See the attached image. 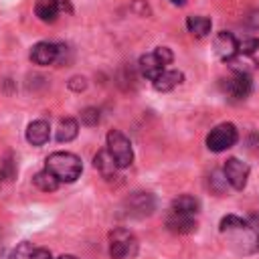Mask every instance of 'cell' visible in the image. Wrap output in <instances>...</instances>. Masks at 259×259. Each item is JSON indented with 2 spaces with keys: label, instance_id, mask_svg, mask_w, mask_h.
<instances>
[{
  "label": "cell",
  "instance_id": "1",
  "mask_svg": "<svg viewBox=\"0 0 259 259\" xmlns=\"http://www.w3.org/2000/svg\"><path fill=\"white\" fill-rule=\"evenodd\" d=\"M221 233L227 237L229 245L237 251V253H253L259 249V237L253 233L251 225L247 219H241L237 214H227L221 221Z\"/></svg>",
  "mask_w": 259,
  "mask_h": 259
},
{
  "label": "cell",
  "instance_id": "2",
  "mask_svg": "<svg viewBox=\"0 0 259 259\" xmlns=\"http://www.w3.org/2000/svg\"><path fill=\"white\" fill-rule=\"evenodd\" d=\"M45 166V170H49L59 182H75L83 172L81 160L71 152H53Z\"/></svg>",
  "mask_w": 259,
  "mask_h": 259
},
{
  "label": "cell",
  "instance_id": "3",
  "mask_svg": "<svg viewBox=\"0 0 259 259\" xmlns=\"http://www.w3.org/2000/svg\"><path fill=\"white\" fill-rule=\"evenodd\" d=\"M138 253V239L127 229H113L109 233V255L111 259H132Z\"/></svg>",
  "mask_w": 259,
  "mask_h": 259
},
{
  "label": "cell",
  "instance_id": "4",
  "mask_svg": "<svg viewBox=\"0 0 259 259\" xmlns=\"http://www.w3.org/2000/svg\"><path fill=\"white\" fill-rule=\"evenodd\" d=\"M239 140V132L233 123H219L217 127H212L206 136V148L210 152H225L229 148H233Z\"/></svg>",
  "mask_w": 259,
  "mask_h": 259
},
{
  "label": "cell",
  "instance_id": "5",
  "mask_svg": "<svg viewBox=\"0 0 259 259\" xmlns=\"http://www.w3.org/2000/svg\"><path fill=\"white\" fill-rule=\"evenodd\" d=\"M107 152L111 154V158L115 160L117 168H125L132 164L134 160V150L130 140L119 132V130H111L107 134Z\"/></svg>",
  "mask_w": 259,
  "mask_h": 259
},
{
  "label": "cell",
  "instance_id": "6",
  "mask_svg": "<svg viewBox=\"0 0 259 259\" xmlns=\"http://www.w3.org/2000/svg\"><path fill=\"white\" fill-rule=\"evenodd\" d=\"M123 206H125V212H127L130 217L142 219V217H148V214L154 212V208H156V198H154L150 192H134V194H130V196L125 198Z\"/></svg>",
  "mask_w": 259,
  "mask_h": 259
},
{
  "label": "cell",
  "instance_id": "7",
  "mask_svg": "<svg viewBox=\"0 0 259 259\" xmlns=\"http://www.w3.org/2000/svg\"><path fill=\"white\" fill-rule=\"evenodd\" d=\"M223 176H225V180H227L235 190H243V188L247 186L249 166H247L245 162H241L239 158H229V160L225 162Z\"/></svg>",
  "mask_w": 259,
  "mask_h": 259
},
{
  "label": "cell",
  "instance_id": "8",
  "mask_svg": "<svg viewBox=\"0 0 259 259\" xmlns=\"http://www.w3.org/2000/svg\"><path fill=\"white\" fill-rule=\"evenodd\" d=\"M225 91L231 99L241 101V99L249 97V93L253 91V81L249 75H235L233 79L225 81Z\"/></svg>",
  "mask_w": 259,
  "mask_h": 259
},
{
  "label": "cell",
  "instance_id": "9",
  "mask_svg": "<svg viewBox=\"0 0 259 259\" xmlns=\"http://www.w3.org/2000/svg\"><path fill=\"white\" fill-rule=\"evenodd\" d=\"M57 55H59V47L53 45V42H47V40H40L32 47L30 51V61L34 65H53L57 63Z\"/></svg>",
  "mask_w": 259,
  "mask_h": 259
},
{
  "label": "cell",
  "instance_id": "10",
  "mask_svg": "<svg viewBox=\"0 0 259 259\" xmlns=\"http://www.w3.org/2000/svg\"><path fill=\"white\" fill-rule=\"evenodd\" d=\"M166 227H168V231H172L176 235H186V233H192L196 229V221L190 214L168 210V214H166Z\"/></svg>",
  "mask_w": 259,
  "mask_h": 259
},
{
  "label": "cell",
  "instance_id": "11",
  "mask_svg": "<svg viewBox=\"0 0 259 259\" xmlns=\"http://www.w3.org/2000/svg\"><path fill=\"white\" fill-rule=\"evenodd\" d=\"M214 53L227 63L229 59H233L237 55V38L227 32V30H221L217 36H214Z\"/></svg>",
  "mask_w": 259,
  "mask_h": 259
},
{
  "label": "cell",
  "instance_id": "12",
  "mask_svg": "<svg viewBox=\"0 0 259 259\" xmlns=\"http://www.w3.org/2000/svg\"><path fill=\"white\" fill-rule=\"evenodd\" d=\"M49 138H51V127H49V123L45 119H36L32 123H28V127H26V140H28V144H32V146H45L49 142Z\"/></svg>",
  "mask_w": 259,
  "mask_h": 259
},
{
  "label": "cell",
  "instance_id": "13",
  "mask_svg": "<svg viewBox=\"0 0 259 259\" xmlns=\"http://www.w3.org/2000/svg\"><path fill=\"white\" fill-rule=\"evenodd\" d=\"M93 166L99 170V174H101L103 178H113L115 172H117V164H115V160L111 158V154L107 152V148H105V150H99V152L95 154Z\"/></svg>",
  "mask_w": 259,
  "mask_h": 259
},
{
  "label": "cell",
  "instance_id": "14",
  "mask_svg": "<svg viewBox=\"0 0 259 259\" xmlns=\"http://www.w3.org/2000/svg\"><path fill=\"white\" fill-rule=\"evenodd\" d=\"M154 89L156 91H170V89H174L176 85H180L182 83V73L180 71H168V69H164L154 81Z\"/></svg>",
  "mask_w": 259,
  "mask_h": 259
},
{
  "label": "cell",
  "instance_id": "15",
  "mask_svg": "<svg viewBox=\"0 0 259 259\" xmlns=\"http://www.w3.org/2000/svg\"><path fill=\"white\" fill-rule=\"evenodd\" d=\"M164 69H166V67L158 61V57H156L154 53L140 57V71H142V75H144V77H148V79H152V81H154V79H156Z\"/></svg>",
  "mask_w": 259,
  "mask_h": 259
},
{
  "label": "cell",
  "instance_id": "16",
  "mask_svg": "<svg viewBox=\"0 0 259 259\" xmlns=\"http://www.w3.org/2000/svg\"><path fill=\"white\" fill-rule=\"evenodd\" d=\"M227 65H229L237 75H249L251 71L257 69V61H255L251 55H241V53H237L233 59H229Z\"/></svg>",
  "mask_w": 259,
  "mask_h": 259
},
{
  "label": "cell",
  "instance_id": "17",
  "mask_svg": "<svg viewBox=\"0 0 259 259\" xmlns=\"http://www.w3.org/2000/svg\"><path fill=\"white\" fill-rule=\"evenodd\" d=\"M59 8H61L59 0H36L34 4V12L42 22H55Z\"/></svg>",
  "mask_w": 259,
  "mask_h": 259
},
{
  "label": "cell",
  "instance_id": "18",
  "mask_svg": "<svg viewBox=\"0 0 259 259\" xmlns=\"http://www.w3.org/2000/svg\"><path fill=\"white\" fill-rule=\"evenodd\" d=\"M210 26H212V24H210V18H206V16L192 14V16L186 18V28H188V32L194 34L196 38L206 36V34L210 32Z\"/></svg>",
  "mask_w": 259,
  "mask_h": 259
},
{
  "label": "cell",
  "instance_id": "19",
  "mask_svg": "<svg viewBox=\"0 0 259 259\" xmlns=\"http://www.w3.org/2000/svg\"><path fill=\"white\" fill-rule=\"evenodd\" d=\"M198 206H200V204H198V200H196L194 196H190V194H180L178 198H174V200H172L170 210L194 217V214L198 212Z\"/></svg>",
  "mask_w": 259,
  "mask_h": 259
},
{
  "label": "cell",
  "instance_id": "20",
  "mask_svg": "<svg viewBox=\"0 0 259 259\" xmlns=\"http://www.w3.org/2000/svg\"><path fill=\"white\" fill-rule=\"evenodd\" d=\"M77 134H79V123H77L73 117L61 119V123H59V127H57V140H59L61 144H63V142L67 144V142L75 140Z\"/></svg>",
  "mask_w": 259,
  "mask_h": 259
},
{
  "label": "cell",
  "instance_id": "21",
  "mask_svg": "<svg viewBox=\"0 0 259 259\" xmlns=\"http://www.w3.org/2000/svg\"><path fill=\"white\" fill-rule=\"evenodd\" d=\"M32 182H34V186H36L38 190H42V192H53V190L59 188V180H57L49 170L36 172L34 178H32Z\"/></svg>",
  "mask_w": 259,
  "mask_h": 259
},
{
  "label": "cell",
  "instance_id": "22",
  "mask_svg": "<svg viewBox=\"0 0 259 259\" xmlns=\"http://www.w3.org/2000/svg\"><path fill=\"white\" fill-rule=\"evenodd\" d=\"M257 49H259V38H255V36L237 40V53H241V55H253Z\"/></svg>",
  "mask_w": 259,
  "mask_h": 259
},
{
  "label": "cell",
  "instance_id": "23",
  "mask_svg": "<svg viewBox=\"0 0 259 259\" xmlns=\"http://www.w3.org/2000/svg\"><path fill=\"white\" fill-rule=\"evenodd\" d=\"M81 121H83L85 125H97V123H99V109H95V107H85V109L81 111Z\"/></svg>",
  "mask_w": 259,
  "mask_h": 259
},
{
  "label": "cell",
  "instance_id": "24",
  "mask_svg": "<svg viewBox=\"0 0 259 259\" xmlns=\"http://www.w3.org/2000/svg\"><path fill=\"white\" fill-rule=\"evenodd\" d=\"M154 55L158 57V61L166 67V65H170L172 63V59H174V55H172V51L168 49V47H158L156 51H154Z\"/></svg>",
  "mask_w": 259,
  "mask_h": 259
},
{
  "label": "cell",
  "instance_id": "25",
  "mask_svg": "<svg viewBox=\"0 0 259 259\" xmlns=\"http://www.w3.org/2000/svg\"><path fill=\"white\" fill-rule=\"evenodd\" d=\"M69 87H71L73 91H83V89L87 87V83H85V77H73V79L69 81Z\"/></svg>",
  "mask_w": 259,
  "mask_h": 259
},
{
  "label": "cell",
  "instance_id": "26",
  "mask_svg": "<svg viewBox=\"0 0 259 259\" xmlns=\"http://www.w3.org/2000/svg\"><path fill=\"white\" fill-rule=\"evenodd\" d=\"M28 259H53V255L47 251V249H36V251H32L30 253V257Z\"/></svg>",
  "mask_w": 259,
  "mask_h": 259
},
{
  "label": "cell",
  "instance_id": "27",
  "mask_svg": "<svg viewBox=\"0 0 259 259\" xmlns=\"http://www.w3.org/2000/svg\"><path fill=\"white\" fill-rule=\"evenodd\" d=\"M247 221H249V225H251L253 233H255V235L259 237V214H251V217H249Z\"/></svg>",
  "mask_w": 259,
  "mask_h": 259
},
{
  "label": "cell",
  "instance_id": "28",
  "mask_svg": "<svg viewBox=\"0 0 259 259\" xmlns=\"http://www.w3.org/2000/svg\"><path fill=\"white\" fill-rule=\"evenodd\" d=\"M247 20L251 22V26H255V28H257V26H259V12H251V14L247 16Z\"/></svg>",
  "mask_w": 259,
  "mask_h": 259
},
{
  "label": "cell",
  "instance_id": "29",
  "mask_svg": "<svg viewBox=\"0 0 259 259\" xmlns=\"http://www.w3.org/2000/svg\"><path fill=\"white\" fill-rule=\"evenodd\" d=\"M170 2H172L174 6H184V4H186V0H170Z\"/></svg>",
  "mask_w": 259,
  "mask_h": 259
},
{
  "label": "cell",
  "instance_id": "30",
  "mask_svg": "<svg viewBox=\"0 0 259 259\" xmlns=\"http://www.w3.org/2000/svg\"><path fill=\"white\" fill-rule=\"evenodd\" d=\"M59 259H77V257H75V255H61Z\"/></svg>",
  "mask_w": 259,
  "mask_h": 259
}]
</instances>
